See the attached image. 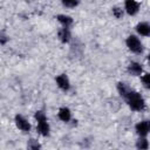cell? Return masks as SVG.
Masks as SVG:
<instances>
[{
    "label": "cell",
    "instance_id": "7",
    "mask_svg": "<svg viewBox=\"0 0 150 150\" xmlns=\"http://www.w3.org/2000/svg\"><path fill=\"white\" fill-rule=\"evenodd\" d=\"M127 70H128V73L130 75L138 76V75H141L143 68H142V64L138 63V62H130L129 66H128V68H127Z\"/></svg>",
    "mask_w": 150,
    "mask_h": 150
},
{
    "label": "cell",
    "instance_id": "10",
    "mask_svg": "<svg viewBox=\"0 0 150 150\" xmlns=\"http://www.w3.org/2000/svg\"><path fill=\"white\" fill-rule=\"evenodd\" d=\"M136 30H137L138 34L148 36V35H150V25L146 23V22H139L136 26Z\"/></svg>",
    "mask_w": 150,
    "mask_h": 150
},
{
    "label": "cell",
    "instance_id": "15",
    "mask_svg": "<svg viewBox=\"0 0 150 150\" xmlns=\"http://www.w3.org/2000/svg\"><path fill=\"white\" fill-rule=\"evenodd\" d=\"M27 150H41V144L35 138H30L27 142Z\"/></svg>",
    "mask_w": 150,
    "mask_h": 150
},
{
    "label": "cell",
    "instance_id": "6",
    "mask_svg": "<svg viewBox=\"0 0 150 150\" xmlns=\"http://www.w3.org/2000/svg\"><path fill=\"white\" fill-rule=\"evenodd\" d=\"M136 132L139 135V137H145L148 132L150 131V125L148 121H141L136 124Z\"/></svg>",
    "mask_w": 150,
    "mask_h": 150
},
{
    "label": "cell",
    "instance_id": "4",
    "mask_svg": "<svg viewBox=\"0 0 150 150\" xmlns=\"http://www.w3.org/2000/svg\"><path fill=\"white\" fill-rule=\"evenodd\" d=\"M124 9L129 15H135L139 9V2L134 0H128L124 2Z\"/></svg>",
    "mask_w": 150,
    "mask_h": 150
},
{
    "label": "cell",
    "instance_id": "5",
    "mask_svg": "<svg viewBox=\"0 0 150 150\" xmlns=\"http://www.w3.org/2000/svg\"><path fill=\"white\" fill-rule=\"evenodd\" d=\"M56 84L63 91H67L70 88V82H69V79H68V76L66 74H61V75H59L56 77Z\"/></svg>",
    "mask_w": 150,
    "mask_h": 150
},
{
    "label": "cell",
    "instance_id": "8",
    "mask_svg": "<svg viewBox=\"0 0 150 150\" xmlns=\"http://www.w3.org/2000/svg\"><path fill=\"white\" fill-rule=\"evenodd\" d=\"M57 36H59V39H60L61 42H63V43L69 42L70 41V38H71V34H70L69 28H66V27L60 28L59 32H57Z\"/></svg>",
    "mask_w": 150,
    "mask_h": 150
},
{
    "label": "cell",
    "instance_id": "3",
    "mask_svg": "<svg viewBox=\"0 0 150 150\" xmlns=\"http://www.w3.org/2000/svg\"><path fill=\"white\" fill-rule=\"evenodd\" d=\"M15 124H16V127H18L20 130H22V131H25V132H28V131L30 130V124H29V122H28L22 115H16V116H15Z\"/></svg>",
    "mask_w": 150,
    "mask_h": 150
},
{
    "label": "cell",
    "instance_id": "12",
    "mask_svg": "<svg viewBox=\"0 0 150 150\" xmlns=\"http://www.w3.org/2000/svg\"><path fill=\"white\" fill-rule=\"evenodd\" d=\"M38 132L42 136H48L49 135V131H50V128H49V124L47 123V121L45 122H39L38 123V128H36Z\"/></svg>",
    "mask_w": 150,
    "mask_h": 150
},
{
    "label": "cell",
    "instance_id": "11",
    "mask_svg": "<svg viewBox=\"0 0 150 150\" xmlns=\"http://www.w3.org/2000/svg\"><path fill=\"white\" fill-rule=\"evenodd\" d=\"M117 90H118L120 95L123 96L124 98L131 93V88H130L127 83H124V82H118V83H117Z\"/></svg>",
    "mask_w": 150,
    "mask_h": 150
},
{
    "label": "cell",
    "instance_id": "17",
    "mask_svg": "<svg viewBox=\"0 0 150 150\" xmlns=\"http://www.w3.org/2000/svg\"><path fill=\"white\" fill-rule=\"evenodd\" d=\"M123 13H124V9H122L121 7H114V8H112V14H114V16L117 18V19L123 18Z\"/></svg>",
    "mask_w": 150,
    "mask_h": 150
},
{
    "label": "cell",
    "instance_id": "14",
    "mask_svg": "<svg viewBox=\"0 0 150 150\" xmlns=\"http://www.w3.org/2000/svg\"><path fill=\"white\" fill-rule=\"evenodd\" d=\"M136 148L138 150H146L149 148V142L145 137H139L137 141H136Z\"/></svg>",
    "mask_w": 150,
    "mask_h": 150
},
{
    "label": "cell",
    "instance_id": "16",
    "mask_svg": "<svg viewBox=\"0 0 150 150\" xmlns=\"http://www.w3.org/2000/svg\"><path fill=\"white\" fill-rule=\"evenodd\" d=\"M34 117H35V120L38 121V123H39V122H45V121H47V116H46V114H45L43 111H40V110L35 112Z\"/></svg>",
    "mask_w": 150,
    "mask_h": 150
},
{
    "label": "cell",
    "instance_id": "13",
    "mask_svg": "<svg viewBox=\"0 0 150 150\" xmlns=\"http://www.w3.org/2000/svg\"><path fill=\"white\" fill-rule=\"evenodd\" d=\"M56 19H57V21H59L60 23H62V26L66 27V28H69V26L73 23V19H71L69 15L59 14V15L56 16Z\"/></svg>",
    "mask_w": 150,
    "mask_h": 150
},
{
    "label": "cell",
    "instance_id": "22",
    "mask_svg": "<svg viewBox=\"0 0 150 150\" xmlns=\"http://www.w3.org/2000/svg\"><path fill=\"white\" fill-rule=\"evenodd\" d=\"M149 125H150V121H149Z\"/></svg>",
    "mask_w": 150,
    "mask_h": 150
},
{
    "label": "cell",
    "instance_id": "1",
    "mask_svg": "<svg viewBox=\"0 0 150 150\" xmlns=\"http://www.w3.org/2000/svg\"><path fill=\"white\" fill-rule=\"evenodd\" d=\"M125 101H127L128 105L135 111H141L145 108V102H144L143 97L136 91L131 90V93L125 97Z\"/></svg>",
    "mask_w": 150,
    "mask_h": 150
},
{
    "label": "cell",
    "instance_id": "21",
    "mask_svg": "<svg viewBox=\"0 0 150 150\" xmlns=\"http://www.w3.org/2000/svg\"><path fill=\"white\" fill-rule=\"evenodd\" d=\"M148 62H149V64H150V53L148 54Z\"/></svg>",
    "mask_w": 150,
    "mask_h": 150
},
{
    "label": "cell",
    "instance_id": "19",
    "mask_svg": "<svg viewBox=\"0 0 150 150\" xmlns=\"http://www.w3.org/2000/svg\"><path fill=\"white\" fill-rule=\"evenodd\" d=\"M142 82H143V86L148 89H150V74H145L143 77H142Z\"/></svg>",
    "mask_w": 150,
    "mask_h": 150
},
{
    "label": "cell",
    "instance_id": "20",
    "mask_svg": "<svg viewBox=\"0 0 150 150\" xmlns=\"http://www.w3.org/2000/svg\"><path fill=\"white\" fill-rule=\"evenodd\" d=\"M7 40H8V39H7V35H6L4 32H1V34H0V43H1V45H5Z\"/></svg>",
    "mask_w": 150,
    "mask_h": 150
},
{
    "label": "cell",
    "instance_id": "18",
    "mask_svg": "<svg viewBox=\"0 0 150 150\" xmlns=\"http://www.w3.org/2000/svg\"><path fill=\"white\" fill-rule=\"evenodd\" d=\"M62 5L64 7H69V8H73V7H76L79 5V1H74V0H64L62 1Z\"/></svg>",
    "mask_w": 150,
    "mask_h": 150
},
{
    "label": "cell",
    "instance_id": "2",
    "mask_svg": "<svg viewBox=\"0 0 150 150\" xmlns=\"http://www.w3.org/2000/svg\"><path fill=\"white\" fill-rule=\"evenodd\" d=\"M125 43H127V47H128L132 53L139 54V53H142V50H143V45H142V42H141L139 39H138L137 36H135V35L128 36Z\"/></svg>",
    "mask_w": 150,
    "mask_h": 150
},
{
    "label": "cell",
    "instance_id": "9",
    "mask_svg": "<svg viewBox=\"0 0 150 150\" xmlns=\"http://www.w3.org/2000/svg\"><path fill=\"white\" fill-rule=\"evenodd\" d=\"M57 116L61 121L63 122H68L70 118H71V112L70 110L67 108V107H62L59 109V112H57Z\"/></svg>",
    "mask_w": 150,
    "mask_h": 150
}]
</instances>
